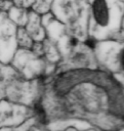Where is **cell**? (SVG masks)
Listing matches in <instances>:
<instances>
[{
    "instance_id": "obj_1",
    "label": "cell",
    "mask_w": 124,
    "mask_h": 131,
    "mask_svg": "<svg viewBox=\"0 0 124 131\" xmlns=\"http://www.w3.org/2000/svg\"><path fill=\"white\" fill-rule=\"evenodd\" d=\"M123 15V0H89L87 32L95 40H106L119 32Z\"/></svg>"
},
{
    "instance_id": "obj_2",
    "label": "cell",
    "mask_w": 124,
    "mask_h": 131,
    "mask_svg": "<svg viewBox=\"0 0 124 131\" xmlns=\"http://www.w3.org/2000/svg\"><path fill=\"white\" fill-rule=\"evenodd\" d=\"M56 95H69L67 102V108L71 111H77L80 114L86 116H102L111 115L110 108V96L108 91L101 88L99 84L83 82L78 86L77 90H70L67 88L54 91Z\"/></svg>"
},
{
    "instance_id": "obj_3",
    "label": "cell",
    "mask_w": 124,
    "mask_h": 131,
    "mask_svg": "<svg viewBox=\"0 0 124 131\" xmlns=\"http://www.w3.org/2000/svg\"><path fill=\"white\" fill-rule=\"evenodd\" d=\"M53 12L76 38L87 34L89 0H53Z\"/></svg>"
},
{
    "instance_id": "obj_4",
    "label": "cell",
    "mask_w": 124,
    "mask_h": 131,
    "mask_svg": "<svg viewBox=\"0 0 124 131\" xmlns=\"http://www.w3.org/2000/svg\"><path fill=\"white\" fill-rule=\"evenodd\" d=\"M97 59L107 69L124 76V41H101L96 45Z\"/></svg>"
},
{
    "instance_id": "obj_5",
    "label": "cell",
    "mask_w": 124,
    "mask_h": 131,
    "mask_svg": "<svg viewBox=\"0 0 124 131\" xmlns=\"http://www.w3.org/2000/svg\"><path fill=\"white\" fill-rule=\"evenodd\" d=\"M52 0H35L33 8L39 13H45L50 9V4Z\"/></svg>"
},
{
    "instance_id": "obj_6",
    "label": "cell",
    "mask_w": 124,
    "mask_h": 131,
    "mask_svg": "<svg viewBox=\"0 0 124 131\" xmlns=\"http://www.w3.org/2000/svg\"><path fill=\"white\" fill-rule=\"evenodd\" d=\"M34 2H35V0H13L14 6L25 8V9H28V8L32 7Z\"/></svg>"
}]
</instances>
